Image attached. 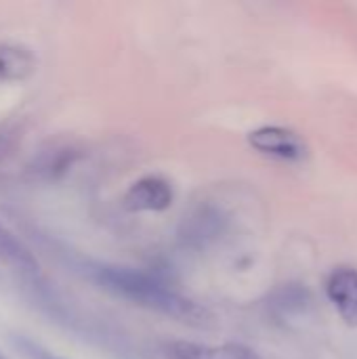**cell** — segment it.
Returning <instances> with one entry per match:
<instances>
[{
	"mask_svg": "<svg viewBox=\"0 0 357 359\" xmlns=\"http://www.w3.org/2000/svg\"><path fill=\"white\" fill-rule=\"evenodd\" d=\"M0 359H8V358H4V355H2V353H0Z\"/></svg>",
	"mask_w": 357,
	"mask_h": 359,
	"instance_id": "30bf717a",
	"label": "cell"
},
{
	"mask_svg": "<svg viewBox=\"0 0 357 359\" xmlns=\"http://www.w3.org/2000/svg\"><path fill=\"white\" fill-rule=\"evenodd\" d=\"M86 273L105 292L164 318L191 326H202L208 318L204 307L183 297L149 271L122 265H90Z\"/></svg>",
	"mask_w": 357,
	"mask_h": 359,
	"instance_id": "6da1fadb",
	"label": "cell"
},
{
	"mask_svg": "<svg viewBox=\"0 0 357 359\" xmlns=\"http://www.w3.org/2000/svg\"><path fill=\"white\" fill-rule=\"evenodd\" d=\"M17 347L21 349V353L27 359H63L55 355V353H50V351H46L42 345H38V343H34V341H29L25 337L17 339Z\"/></svg>",
	"mask_w": 357,
	"mask_h": 359,
	"instance_id": "9c48e42d",
	"label": "cell"
},
{
	"mask_svg": "<svg viewBox=\"0 0 357 359\" xmlns=\"http://www.w3.org/2000/svg\"><path fill=\"white\" fill-rule=\"evenodd\" d=\"M187 227V233L183 236L187 242H196V244H202L210 238H215L219 231H223V219L217 210L213 208H202L200 212H196V217L189 221Z\"/></svg>",
	"mask_w": 357,
	"mask_h": 359,
	"instance_id": "ba28073f",
	"label": "cell"
},
{
	"mask_svg": "<svg viewBox=\"0 0 357 359\" xmlns=\"http://www.w3.org/2000/svg\"><path fill=\"white\" fill-rule=\"evenodd\" d=\"M173 359H259V355L238 343L227 345H202L189 341H177L168 347Z\"/></svg>",
	"mask_w": 357,
	"mask_h": 359,
	"instance_id": "5b68a950",
	"label": "cell"
},
{
	"mask_svg": "<svg viewBox=\"0 0 357 359\" xmlns=\"http://www.w3.org/2000/svg\"><path fill=\"white\" fill-rule=\"evenodd\" d=\"M326 294L341 320L357 328V269L339 267L326 280Z\"/></svg>",
	"mask_w": 357,
	"mask_h": 359,
	"instance_id": "277c9868",
	"label": "cell"
},
{
	"mask_svg": "<svg viewBox=\"0 0 357 359\" xmlns=\"http://www.w3.org/2000/svg\"><path fill=\"white\" fill-rule=\"evenodd\" d=\"M0 261L27 276H36L40 271L38 259L32 255V250L2 223H0Z\"/></svg>",
	"mask_w": 357,
	"mask_h": 359,
	"instance_id": "8992f818",
	"label": "cell"
},
{
	"mask_svg": "<svg viewBox=\"0 0 357 359\" xmlns=\"http://www.w3.org/2000/svg\"><path fill=\"white\" fill-rule=\"evenodd\" d=\"M34 69V55L21 44L0 46V76L6 80H23Z\"/></svg>",
	"mask_w": 357,
	"mask_h": 359,
	"instance_id": "52a82bcc",
	"label": "cell"
},
{
	"mask_svg": "<svg viewBox=\"0 0 357 359\" xmlns=\"http://www.w3.org/2000/svg\"><path fill=\"white\" fill-rule=\"evenodd\" d=\"M248 143L259 154L271 156L276 160L301 162L307 158V145L303 137L284 126H261L248 135Z\"/></svg>",
	"mask_w": 357,
	"mask_h": 359,
	"instance_id": "3957f363",
	"label": "cell"
},
{
	"mask_svg": "<svg viewBox=\"0 0 357 359\" xmlns=\"http://www.w3.org/2000/svg\"><path fill=\"white\" fill-rule=\"evenodd\" d=\"M175 189L160 175L137 179L122 196V206L128 212H164L173 206Z\"/></svg>",
	"mask_w": 357,
	"mask_h": 359,
	"instance_id": "7a4b0ae2",
	"label": "cell"
}]
</instances>
